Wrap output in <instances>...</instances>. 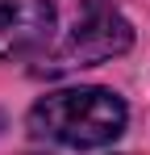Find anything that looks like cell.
<instances>
[{"instance_id":"obj_2","label":"cell","mask_w":150,"mask_h":155,"mask_svg":"<svg viewBox=\"0 0 150 155\" xmlns=\"http://www.w3.org/2000/svg\"><path fill=\"white\" fill-rule=\"evenodd\" d=\"M129 46H133V29H129V21H125L121 13L92 8L38 63V76H67V71H79V67H96V63H108V59L125 54Z\"/></svg>"},{"instance_id":"obj_3","label":"cell","mask_w":150,"mask_h":155,"mask_svg":"<svg viewBox=\"0 0 150 155\" xmlns=\"http://www.w3.org/2000/svg\"><path fill=\"white\" fill-rule=\"evenodd\" d=\"M54 4L50 0H0V63L50 46Z\"/></svg>"},{"instance_id":"obj_1","label":"cell","mask_w":150,"mask_h":155,"mask_svg":"<svg viewBox=\"0 0 150 155\" xmlns=\"http://www.w3.org/2000/svg\"><path fill=\"white\" fill-rule=\"evenodd\" d=\"M125 101L108 88H58L29 109V134L75 151L108 147L125 130Z\"/></svg>"}]
</instances>
